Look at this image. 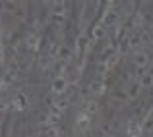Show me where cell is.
<instances>
[{"label": "cell", "instance_id": "6da1fadb", "mask_svg": "<svg viewBox=\"0 0 153 137\" xmlns=\"http://www.w3.org/2000/svg\"><path fill=\"white\" fill-rule=\"evenodd\" d=\"M118 19H120V12L114 8V2H107V8L103 12V19H101V25L107 29V27H116L118 25Z\"/></svg>", "mask_w": 153, "mask_h": 137}, {"label": "cell", "instance_id": "7a4b0ae2", "mask_svg": "<svg viewBox=\"0 0 153 137\" xmlns=\"http://www.w3.org/2000/svg\"><path fill=\"white\" fill-rule=\"evenodd\" d=\"M68 89V79H66V75H56L54 79L51 81V91L54 93V95H64Z\"/></svg>", "mask_w": 153, "mask_h": 137}, {"label": "cell", "instance_id": "3957f363", "mask_svg": "<svg viewBox=\"0 0 153 137\" xmlns=\"http://www.w3.org/2000/svg\"><path fill=\"white\" fill-rule=\"evenodd\" d=\"M10 106L14 108L16 112H23V110H27V106H29V99H27L25 93H18V95L12 99Z\"/></svg>", "mask_w": 153, "mask_h": 137}, {"label": "cell", "instance_id": "277c9868", "mask_svg": "<svg viewBox=\"0 0 153 137\" xmlns=\"http://www.w3.org/2000/svg\"><path fill=\"white\" fill-rule=\"evenodd\" d=\"M126 133H128V137H142V133H143L142 122L136 118H130L126 124Z\"/></svg>", "mask_w": 153, "mask_h": 137}, {"label": "cell", "instance_id": "5b68a950", "mask_svg": "<svg viewBox=\"0 0 153 137\" xmlns=\"http://www.w3.org/2000/svg\"><path fill=\"white\" fill-rule=\"evenodd\" d=\"M132 62H134V66L138 68V70H146V68L149 66V54H147L146 50H138V52H134Z\"/></svg>", "mask_w": 153, "mask_h": 137}, {"label": "cell", "instance_id": "8992f818", "mask_svg": "<svg viewBox=\"0 0 153 137\" xmlns=\"http://www.w3.org/2000/svg\"><path fill=\"white\" fill-rule=\"evenodd\" d=\"M25 46H27V50L29 52H39L41 50V35H37V33H29L25 37Z\"/></svg>", "mask_w": 153, "mask_h": 137}, {"label": "cell", "instance_id": "52a82bcc", "mask_svg": "<svg viewBox=\"0 0 153 137\" xmlns=\"http://www.w3.org/2000/svg\"><path fill=\"white\" fill-rule=\"evenodd\" d=\"M87 87H89V93L95 95V96H101V95H105V91H107V83H105V79H101V77L93 79Z\"/></svg>", "mask_w": 153, "mask_h": 137}, {"label": "cell", "instance_id": "ba28073f", "mask_svg": "<svg viewBox=\"0 0 153 137\" xmlns=\"http://www.w3.org/2000/svg\"><path fill=\"white\" fill-rule=\"evenodd\" d=\"M89 124H91V116L87 114L85 110L78 112V116H76V127H78L79 131H83V130L89 127Z\"/></svg>", "mask_w": 153, "mask_h": 137}, {"label": "cell", "instance_id": "9c48e42d", "mask_svg": "<svg viewBox=\"0 0 153 137\" xmlns=\"http://www.w3.org/2000/svg\"><path fill=\"white\" fill-rule=\"evenodd\" d=\"M18 8H19V4L14 2V0L0 2V12H2L4 15H16V14H18Z\"/></svg>", "mask_w": 153, "mask_h": 137}, {"label": "cell", "instance_id": "30bf717a", "mask_svg": "<svg viewBox=\"0 0 153 137\" xmlns=\"http://www.w3.org/2000/svg\"><path fill=\"white\" fill-rule=\"evenodd\" d=\"M118 62H120V52L118 50H112L108 56H105V68L107 70H112L114 66H118Z\"/></svg>", "mask_w": 153, "mask_h": 137}, {"label": "cell", "instance_id": "8fae6325", "mask_svg": "<svg viewBox=\"0 0 153 137\" xmlns=\"http://www.w3.org/2000/svg\"><path fill=\"white\" fill-rule=\"evenodd\" d=\"M66 12V2H51V18H62Z\"/></svg>", "mask_w": 153, "mask_h": 137}, {"label": "cell", "instance_id": "7c38bea8", "mask_svg": "<svg viewBox=\"0 0 153 137\" xmlns=\"http://www.w3.org/2000/svg\"><path fill=\"white\" fill-rule=\"evenodd\" d=\"M52 108H56V110L58 112H64V110H68V108H70V99H68V96H56L54 99V106Z\"/></svg>", "mask_w": 153, "mask_h": 137}, {"label": "cell", "instance_id": "4fadbf2b", "mask_svg": "<svg viewBox=\"0 0 153 137\" xmlns=\"http://www.w3.org/2000/svg\"><path fill=\"white\" fill-rule=\"evenodd\" d=\"M105 37H107V35H105V27L101 25V23H97V25L91 29V41L97 43V41H103Z\"/></svg>", "mask_w": 153, "mask_h": 137}, {"label": "cell", "instance_id": "5bb4252c", "mask_svg": "<svg viewBox=\"0 0 153 137\" xmlns=\"http://www.w3.org/2000/svg\"><path fill=\"white\" fill-rule=\"evenodd\" d=\"M142 89H143V87L142 85H140V81H132L130 83V85H128V99H138V96H140V93H142Z\"/></svg>", "mask_w": 153, "mask_h": 137}, {"label": "cell", "instance_id": "9a60e30c", "mask_svg": "<svg viewBox=\"0 0 153 137\" xmlns=\"http://www.w3.org/2000/svg\"><path fill=\"white\" fill-rule=\"evenodd\" d=\"M140 85H142L143 89H151V87H153V70L146 71V74L140 77Z\"/></svg>", "mask_w": 153, "mask_h": 137}, {"label": "cell", "instance_id": "2e32d148", "mask_svg": "<svg viewBox=\"0 0 153 137\" xmlns=\"http://www.w3.org/2000/svg\"><path fill=\"white\" fill-rule=\"evenodd\" d=\"M126 43H128V48H136V46L143 45V43H142V35H140V33H132V35H128Z\"/></svg>", "mask_w": 153, "mask_h": 137}, {"label": "cell", "instance_id": "e0dca14e", "mask_svg": "<svg viewBox=\"0 0 153 137\" xmlns=\"http://www.w3.org/2000/svg\"><path fill=\"white\" fill-rule=\"evenodd\" d=\"M83 110H85L89 116H93L95 112L99 110V104H97V100H87V102H85V108H83Z\"/></svg>", "mask_w": 153, "mask_h": 137}, {"label": "cell", "instance_id": "ac0fdd59", "mask_svg": "<svg viewBox=\"0 0 153 137\" xmlns=\"http://www.w3.org/2000/svg\"><path fill=\"white\" fill-rule=\"evenodd\" d=\"M142 126H143V130H149V131L153 130V108L146 114V120L142 122Z\"/></svg>", "mask_w": 153, "mask_h": 137}, {"label": "cell", "instance_id": "d6986e66", "mask_svg": "<svg viewBox=\"0 0 153 137\" xmlns=\"http://www.w3.org/2000/svg\"><path fill=\"white\" fill-rule=\"evenodd\" d=\"M58 58H60V60H70V58H72V52H70V48H66V46H60Z\"/></svg>", "mask_w": 153, "mask_h": 137}, {"label": "cell", "instance_id": "ffe728a7", "mask_svg": "<svg viewBox=\"0 0 153 137\" xmlns=\"http://www.w3.org/2000/svg\"><path fill=\"white\" fill-rule=\"evenodd\" d=\"M140 35H142V43L143 45H147V43L153 41V35L149 33V31H143V33H140Z\"/></svg>", "mask_w": 153, "mask_h": 137}, {"label": "cell", "instance_id": "44dd1931", "mask_svg": "<svg viewBox=\"0 0 153 137\" xmlns=\"http://www.w3.org/2000/svg\"><path fill=\"white\" fill-rule=\"evenodd\" d=\"M16 15H18V18L22 19V21L25 19V15H27V12H25V4H19V8H18V14H16Z\"/></svg>", "mask_w": 153, "mask_h": 137}, {"label": "cell", "instance_id": "7402d4cb", "mask_svg": "<svg viewBox=\"0 0 153 137\" xmlns=\"http://www.w3.org/2000/svg\"><path fill=\"white\" fill-rule=\"evenodd\" d=\"M52 21H54L56 27H62L64 25V15H62V18H52Z\"/></svg>", "mask_w": 153, "mask_h": 137}, {"label": "cell", "instance_id": "603a6c76", "mask_svg": "<svg viewBox=\"0 0 153 137\" xmlns=\"http://www.w3.org/2000/svg\"><path fill=\"white\" fill-rule=\"evenodd\" d=\"M6 108H8V100H4V99H2V100H0V114H2Z\"/></svg>", "mask_w": 153, "mask_h": 137}, {"label": "cell", "instance_id": "cb8c5ba5", "mask_svg": "<svg viewBox=\"0 0 153 137\" xmlns=\"http://www.w3.org/2000/svg\"><path fill=\"white\" fill-rule=\"evenodd\" d=\"M101 137H112V135H111V133H103Z\"/></svg>", "mask_w": 153, "mask_h": 137}, {"label": "cell", "instance_id": "d4e9b609", "mask_svg": "<svg viewBox=\"0 0 153 137\" xmlns=\"http://www.w3.org/2000/svg\"><path fill=\"white\" fill-rule=\"evenodd\" d=\"M31 137H41V135H31Z\"/></svg>", "mask_w": 153, "mask_h": 137}, {"label": "cell", "instance_id": "484cf974", "mask_svg": "<svg viewBox=\"0 0 153 137\" xmlns=\"http://www.w3.org/2000/svg\"><path fill=\"white\" fill-rule=\"evenodd\" d=\"M151 66H153V60H151Z\"/></svg>", "mask_w": 153, "mask_h": 137}]
</instances>
